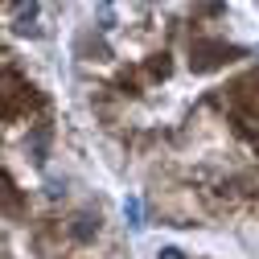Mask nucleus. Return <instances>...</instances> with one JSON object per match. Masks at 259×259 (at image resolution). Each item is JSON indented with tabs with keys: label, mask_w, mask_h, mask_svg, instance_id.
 I'll return each instance as SVG.
<instances>
[{
	"label": "nucleus",
	"mask_w": 259,
	"mask_h": 259,
	"mask_svg": "<svg viewBox=\"0 0 259 259\" xmlns=\"http://www.w3.org/2000/svg\"><path fill=\"white\" fill-rule=\"evenodd\" d=\"M160 259H181V251H177V247H165V251H160Z\"/></svg>",
	"instance_id": "obj_3"
},
{
	"label": "nucleus",
	"mask_w": 259,
	"mask_h": 259,
	"mask_svg": "<svg viewBox=\"0 0 259 259\" xmlns=\"http://www.w3.org/2000/svg\"><path fill=\"white\" fill-rule=\"evenodd\" d=\"M95 231H99V218H91V214H78L74 226H70V235H74V239H91Z\"/></svg>",
	"instance_id": "obj_1"
},
{
	"label": "nucleus",
	"mask_w": 259,
	"mask_h": 259,
	"mask_svg": "<svg viewBox=\"0 0 259 259\" xmlns=\"http://www.w3.org/2000/svg\"><path fill=\"white\" fill-rule=\"evenodd\" d=\"M123 214L132 218V226H140V202H136V198H127V202H123Z\"/></svg>",
	"instance_id": "obj_2"
}]
</instances>
